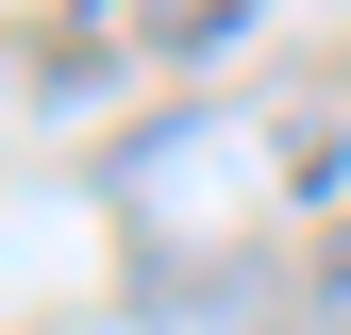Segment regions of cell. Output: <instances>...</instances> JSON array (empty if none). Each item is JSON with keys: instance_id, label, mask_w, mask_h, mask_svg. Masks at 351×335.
Listing matches in <instances>:
<instances>
[{"instance_id": "6da1fadb", "label": "cell", "mask_w": 351, "mask_h": 335, "mask_svg": "<svg viewBox=\"0 0 351 335\" xmlns=\"http://www.w3.org/2000/svg\"><path fill=\"white\" fill-rule=\"evenodd\" d=\"M234 17H251V0H167V51H217Z\"/></svg>"}]
</instances>
